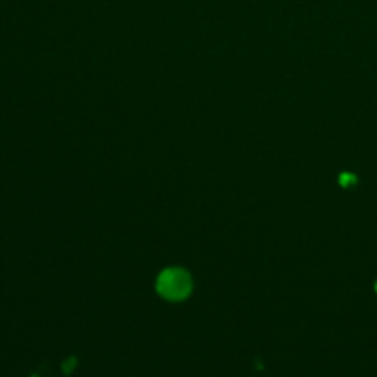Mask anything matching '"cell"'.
Masks as SVG:
<instances>
[{
	"label": "cell",
	"mask_w": 377,
	"mask_h": 377,
	"mask_svg": "<svg viewBox=\"0 0 377 377\" xmlns=\"http://www.w3.org/2000/svg\"><path fill=\"white\" fill-rule=\"evenodd\" d=\"M376 290H377V283H376Z\"/></svg>",
	"instance_id": "3"
},
{
	"label": "cell",
	"mask_w": 377,
	"mask_h": 377,
	"mask_svg": "<svg viewBox=\"0 0 377 377\" xmlns=\"http://www.w3.org/2000/svg\"><path fill=\"white\" fill-rule=\"evenodd\" d=\"M354 182H355V177H354L352 174H348V173H345V174H342V176H341V183H342L344 186L352 185Z\"/></svg>",
	"instance_id": "2"
},
{
	"label": "cell",
	"mask_w": 377,
	"mask_h": 377,
	"mask_svg": "<svg viewBox=\"0 0 377 377\" xmlns=\"http://www.w3.org/2000/svg\"><path fill=\"white\" fill-rule=\"evenodd\" d=\"M157 287L165 299L182 301L191 292V279L183 268H168L159 276Z\"/></svg>",
	"instance_id": "1"
}]
</instances>
